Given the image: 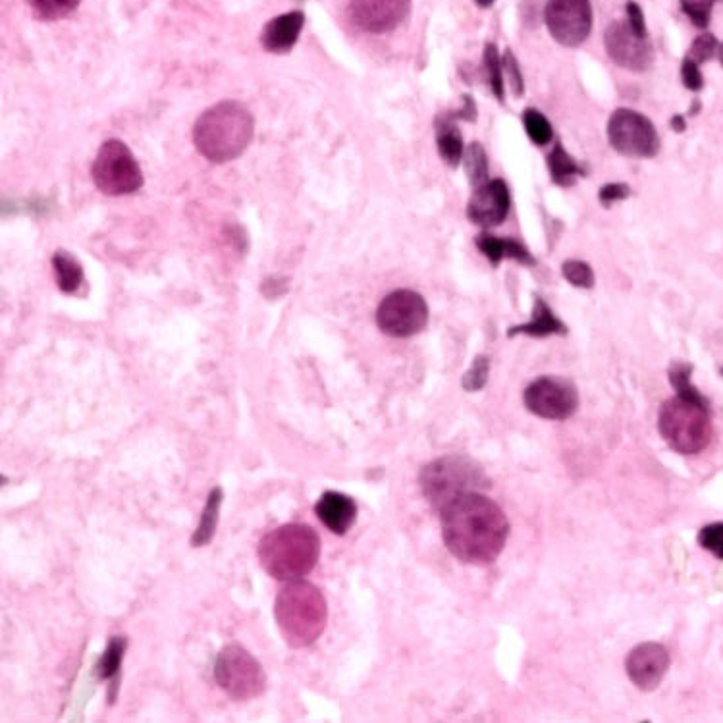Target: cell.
Here are the masks:
<instances>
[{"instance_id": "6da1fadb", "label": "cell", "mask_w": 723, "mask_h": 723, "mask_svg": "<svg viewBox=\"0 0 723 723\" xmlns=\"http://www.w3.org/2000/svg\"><path fill=\"white\" fill-rule=\"evenodd\" d=\"M440 519L444 544L459 562L492 563L508 542L506 513L482 492L459 498L440 513Z\"/></svg>"}, {"instance_id": "7a4b0ae2", "label": "cell", "mask_w": 723, "mask_h": 723, "mask_svg": "<svg viewBox=\"0 0 723 723\" xmlns=\"http://www.w3.org/2000/svg\"><path fill=\"white\" fill-rule=\"evenodd\" d=\"M253 134V114L238 101H222L199 116L193 143L207 161L224 164L240 157Z\"/></svg>"}, {"instance_id": "3957f363", "label": "cell", "mask_w": 723, "mask_h": 723, "mask_svg": "<svg viewBox=\"0 0 723 723\" xmlns=\"http://www.w3.org/2000/svg\"><path fill=\"white\" fill-rule=\"evenodd\" d=\"M259 562L276 581H297L309 575L321 556V538L303 523L282 525L259 542Z\"/></svg>"}, {"instance_id": "277c9868", "label": "cell", "mask_w": 723, "mask_h": 723, "mask_svg": "<svg viewBox=\"0 0 723 723\" xmlns=\"http://www.w3.org/2000/svg\"><path fill=\"white\" fill-rule=\"evenodd\" d=\"M276 625L292 648H305L319 641L328 619V608L321 590L307 581H290L274 602Z\"/></svg>"}, {"instance_id": "5b68a950", "label": "cell", "mask_w": 723, "mask_h": 723, "mask_svg": "<svg viewBox=\"0 0 723 723\" xmlns=\"http://www.w3.org/2000/svg\"><path fill=\"white\" fill-rule=\"evenodd\" d=\"M660 434L671 450L683 456L700 454L712 440V411L706 396L675 394L662 403L658 417Z\"/></svg>"}, {"instance_id": "8992f818", "label": "cell", "mask_w": 723, "mask_h": 723, "mask_svg": "<svg viewBox=\"0 0 723 723\" xmlns=\"http://www.w3.org/2000/svg\"><path fill=\"white\" fill-rule=\"evenodd\" d=\"M421 488L432 508L442 513L459 498L490 488L481 465L469 457L444 456L430 461L421 471Z\"/></svg>"}, {"instance_id": "52a82bcc", "label": "cell", "mask_w": 723, "mask_h": 723, "mask_svg": "<svg viewBox=\"0 0 723 723\" xmlns=\"http://www.w3.org/2000/svg\"><path fill=\"white\" fill-rule=\"evenodd\" d=\"M218 687L234 700L259 697L267 687V675L253 654L241 644H226L215 662Z\"/></svg>"}, {"instance_id": "ba28073f", "label": "cell", "mask_w": 723, "mask_h": 723, "mask_svg": "<svg viewBox=\"0 0 723 723\" xmlns=\"http://www.w3.org/2000/svg\"><path fill=\"white\" fill-rule=\"evenodd\" d=\"M95 186L105 195H130L143 186V172L132 151L120 139H108L101 145L91 166Z\"/></svg>"}, {"instance_id": "9c48e42d", "label": "cell", "mask_w": 723, "mask_h": 723, "mask_svg": "<svg viewBox=\"0 0 723 723\" xmlns=\"http://www.w3.org/2000/svg\"><path fill=\"white\" fill-rule=\"evenodd\" d=\"M610 145L629 159H652L660 153V135L648 116L631 108H617L608 122Z\"/></svg>"}, {"instance_id": "30bf717a", "label": "cell", "mask_w": 723, "mask_h": 723, "mask_svg": "<svg viewBox=\"0 0 723 723\" xmlns=\"http://www.w3.org/2000/svg\"><path fill=\"white\" fill-rule=\"evenodd\" d=\"M429 322V305L425 297L413 290H396L386 295L376 309L378 328L392 338H411L425 330Z\"/></svg>"}, {"instance_id": "8fae6325", "label": "cell", "mask_w": 723, "mask_h": 723, "mask_svg": "<svg viewBox=\"0 0 723 723\" xmlns=\"http://www.w3.org/2000/svg\"><path fill=\"white\" fill-rule=\"evenodd\" d=\"M525 407L542 419L565 421L579 407L577 386L562 376H540L523 392Z\"/></svg>"}, {"instance_id": "7c38bea8", "label": "cell", "mask_w": 723, "mask_h": 723, "mask_svg": "<svg viewBox=\"0 0 723 723\" xmlns=\"http://www.w3.org/2000/svg\"><path fill=\"white\" fill-rule=\"evenodd\" d=\"M544 22L560 45L569 49L581 47L592 31L590 0H548Z\"/></svg>"}, {"instance_id": "4fadbf2b", "label": "cell", "mask_w": 723, "mask_h": 723, "mask_svg": "<svg viewBox=\"0 0 723 723\" xmlns=\"http://www.w3.org/2000/svg\"><path fill=\"white\" fill-rule=\"evenodd\" d=\"M604 45L608 56L616 62L617 66L631 70V72H644L652 66L654 51L648 37L639 35L627 20L610 24L604 33Z\"/></svg>"}, {"instance_id": "5bb4252c", "label": "cell", "mask_w": 723, "mask_h": 723, "mask_svg": "<svg viewBox=\"0 0 723 723\" xmlns=\"http://www.w3.org/2000/svg\"><path fill=\"white\" fill-rule=\"evenodd\" d=\"M411 0H351V22L367 33H388L402 24Z\"/></svg>"}, {"instance_id": "9a60e30c", "label": "cell", "mask_w": 723, "mask_h": 723, "mask_svg": "<svg viewBox=\"0 0 723 723\" xmlns=\"http://www.w3.org/2000/svg\"><path fill=\"white\" fill-rule=\"evenodd\" d=\"M629 679L644 691L650 693L660 687L662 679L670 670V654L666 646L658 643H643L631 650L625 662Z\"/></svg>"}, {"instance_id": "2e32d148", "label": "cell", "mask_w": 723, "mask_h": 723, "mask_svg": "<svg viewBox=\"0 0 723 723\" xmlns=\"http://www.w3.org/2000/svg\"><path fill=\"white\" fill-rule=\"evenodd\" d=\"M509 209H511V195L508 184L502 178H496L475 188V193L467 205V218L475 226L494 228L508 218Z\"/></svg>"}, {"instance_id": "e0dca14e", "label": "cell", "mask_w": 723, "mask_h": 723, "mask_svg": "<svg viewBox=\"0 0 723 723\" xmlns=\"http://www.w3.org/2000/svg\"><path fill=\"white\" fill-rule=\"evenodd\" d=\"M315 511L322 525L338 536L346 535L357 519L355 500L336 490H326L319 498Z\"/></svg>"}, {"instance_id": "ac0fdd59", "label": "cell", "mask_w": 723, "mask_h": 723, "mask_svg": "<svg viewBox=\"0 0 723 723\" xmlns=\"http://www.w3.org/2000/svg\"><path fill=\"white\" fill-rule=\"evenodd\" d=\"M305 26V14L294 10L288 14H282L274 20H270L263 33H261V45L265 51L274 54L290 53L294 49L301 29Z\"/></svg>"}, {"instance_id": "d6986e66", "label": "cell", "mask_w": 723, "mask_h": 723, "mask_svg": "<svg viewBox=\"0 0 723 723\" xmlns=\"http://www.w3.org/2000/svg\"><path fill=\"white\" fill-rule=\"evenodd\" d=\"M475 241H477V247L481 249L482 255L494 267H498L504 259L517 261V263L527 265V267H535L536 265V259L531 255V251L519 240L496 238L492 234H481V236H477Z\"/></svg>"}, {"instance_id": "ffe728a7", "label": "cell", "mask_w": 723, "mask_h": 723, "mask_svg": "<svg viewBox=\"0 0 723 723\" xmlns=\"http://www.w3.org/2000/svg\"><path fill=\"white\" fill-rule=\"evenodd\" d=\"M567 326L563 324L550 309V305L536 297L535 307H533V317L531 321L525 324H517L513 328H509V338L515 336H531V338H548V336H567Z\"/></svg>"}, {"instance_id": "44dd1931", "label": "cell", "mask_w": 723, "mask_h": 723, "mask_svg": "<svg viewBox=\"0 0 723 723\" xmlns=\"http://www.w3.org/2000/svg\"><path fill=\"white\" fill-rule=\"evenodd\" d=\"M436 128V145H438V153L442 157V161L448 166L456 168L463 161V153H465V143L461 137V130L456 124V120L448 114V116H438L434 122Z\"/></svg>"}, {"instance_id": "7402d4cb", "label": "cell", "mask_w": 723, "mask_h": 723, "mask_svg": "<svg viewBox=\"0 0 723 723\" xmlns=\"http://www.w3.org/2000/svg\"><path fill=\"white\" fill-rule=\"evenodd\" d=\"M548 170L552 176V182L560 188H569L577 182V178L587 176V170L581 162L575 161L563 147L562 143H556L552 153L548 155Z\"/></svg>"}, {"instance_id": "603a6c76", "label": "cell", "mask_w": 723, "mask_h": 723, "mask_svg": "<svg viewBox=\"0 0 723 723\" xmlns=\"http://www.w3.org/2000/svg\"><path fill=\"white\" fill-rule=\"evenodd\" d=\"M53 268L56 284L64 294H76L85 282V274L80 261L68 251H56L53 255Z\"/></svg>"}, {"instance_id": "cb8c5ba5", "label": "cell", "mask_w": 723, "mask_h": 723, "mask_svg": "<svg viewBox=\"0 0 723 723\" xmlns=\"http://www.w3.org/2000/svg\"><path fill=\"white\" fill-rule=\"evenodd\" d=\"M222 488H215L209 494V500L203 509V515L199 519V527L191 536V546L199 548L211 542V538L215 536L216 523H218V515H220V504H222Z\"/></svg>"}, {"instance_id": "d4e9b609", "label": "cell", "mask_w": 723, "mask_h": 723, "mask_svg": "<svg viewBox=\"0 0 723 723\" xmlns=\"http://www.w3.org/2000/svg\"><path fill=\"white\" fill-rule=\"evenodd\" d=\"M484 68H486V80L490 85L492 95L504 103L506 101V89H504V66L502 56L498 53V47L494 43L484 45Z\"/></svg>"}, {"instance_id": "484cf974", "label": "cell", "mask_w": 723, "mask_h": 723, "mask_svg": "<svg viewBox=\"0 0 723 723\" xmlns=\"http://www.w3.org/2000/svg\"><path fill=\"white\" fill-rule=\"evenodd\" d=\"M461 162L465 166V174H467L469 184L473 188H479V186L486 184L490 180L488 178V157H486L481 143L467 145Z\"/></svg>"}, {"instance_id": "4316f807", "label": "cell", "mask_w": 723, "mask_h": 723, "mask_svg": "<svg viewBox=\"0 0 723 723\" xmlns=\"http://www.w3.org/2000/svg\"><path fill=\"white\" fill-rule=\"evenodd\" d=\"M27 6L35 14V18L43 22H56L70 16L81 0H26Z\"/></svg>"}, {"instance_id": "83f0119b", "label": "cell", "mask_w": 723, "mask_h": 723, "mask_svg": "<svg viewBox=\"0 0 723 723\" xmlns=\"http://www.w3.org/2000/svg\"><path fill=\"white\" fill-rule=\"evenodd\" d=\"M523 126H525L529 139L538 147H544L554 139L552 124L548 122V118L544 114H540L535 108H527L523 112Z\"/></svg>"}, {"instance_id": "f1b7e54d", "label": "cell", "mask_w": 723, "mask_h": 723, "mask_svg": "<svg viewBox=\"0 0 723 723\" xmlns=\"http://www.w3.org/2000/svg\"><path fill=\"white\" fill-rule=\"evenodd\" d=\"M126 644L128 641L124 637L110 639L105 654L101 656V660L97 664V673L101 679H114L118 675L124 652H126Z\"/></svg>"}, {"instance_id": "f546056e", "label": "cell", "mask_w": 723, "mask_h": 723, "mask_svg": "<svg viewBox=\"0 0 723 723\" xmlns=\"http://www.w3.org/2000/svg\"><path fill=\"white\" fill-rule=\"evenodd\" d=\"M563 278L575 286V288H581V290H590L594 288V272L590 268L589 263L585 261H577V259H569L562 265Z\"/></svg>"}, {"instance_id": "4dcf8cb0", "label": "cell", "mask_w": 723, "mask_h": 723, "mask_svg": "<svg viewBox=\"0 0 723 723\" xmlns=\"http://www.w3.org/2000/svg\"><path fill=\"white\" fill-rule=\"evenodd\" d=\"M668 376H670L671 386L675 388V394L700 396V392L691 382V376H693V365L691 363H673Z\"/></svg>"}, {"instance_id": "1f68e13d", "label": "cell", "mask_w": 723, "mask_h": 723, "mask_svg": "<svg viewBox=\"0 0 723 723\" xmlns=\"http://www.w3.org/2000/svg\"><path fill=\"white\" fill-rule=\"evenodd\" d=\"M718 53H720V41L712 33H702L693 41V45H691V49L687 53V58L697 62L698 66H700L704 62L716 58Z\"/></svg>"}, {"instance_id": "d6a6232c", "label": "cell", "mask_w": 723, "mask_h": 723, "mask_svg": "<svg viewBox=\"0 0 723 723\" xmlns=\"http://www.w3.org/2000/svg\"><path fill=\"white\" fill-rule=\"evenodd\" d=\"M488 375H490V359L486 355H477L471 369L463 376L461 384L467 392H479L486 386Z\"/></svg>"}, {"instance_id": "836d02e7", "label": "cell", "mask_w": 723, "mask_h": 723, "mask_svg": "<svg viewBox=\"0 0 723 723\" xmlns=\"http://www.w3.org/2000/svg\"><path fill=\"white\" fill-rule=\"evenodd\" d=\"M716 0H679L681 10L693 22V26L706 29L712 20V8Z\"/></svg>"}, {"instance_id": "e575fe53", "label": "cell", "mask_w": 723, "mask_h": 723, "mask_svg": "<svg viewBox=\"0 0 723 723\" xmlns=\"http://www.w3.org/2000/svg\"><path fill=\"white\" fill-rule=\"evenodd\" d=\"M698 544L718 560H723V521L702 527L698 533Z\"/></svg>"}, {"instance_id": "d590c367", "label": "cell", "mask_w": 723, "mask_h": 723, "mask_svg": "<svg viewBox=\"0 0 723 723\" xmlns=\"http://www.w3.org/2000/svg\"><path fill=\"white\" fill-rule=\"evenodd\" d=\"M502 66H504V74L508 78L509 89H511L513 97H521L525 91V78H523L519 62H517L515 54L511 53V49H508L502 56Z\"/></svg>"}, {"instance_id": "8d00e7d4", "label": "cell", "mask_w": 723, "mask_h": 723, "mask_svg": "<svg viewBox=\"0 0 723 723\" xmlns=\"http://www.w3.org/2000/svg\"><path fill=\"white\" fill-rule=\"evenodd\" d=\"M631 197V188L623 182H614V184H606L602 186L598 191V199H600V205L610 209L617 201H625Z\"/></svg>"}, {"instance_id": "74e56055", "label": "cell", "mask_w": 723, "mask_h": 723, "mask_svg": "<svg viewBox=\"0 0 723 723\" xmlns=\"http://www.w3.org/2000/svg\"><path fill=\"white\" fill-rule=\"evenodd\" d=\"M681 81L689 91H695V93L702 91V87H704V78H702L700 66H698L697 62L689 60L687 56H685V60L681 64Z\"/></svg>"}, {"instance_id": "f35d334b", "label": "cell", "mask_w": 723, "mask_h": 723, "mask_svg": "<svg viewBox=\"0 0 723 723\" xmlns=\"http://www.w3.org/2000/svg\"><path fill=\"white\" fill-rule=\"evenodd\" d=\"M627 22L639 35L648 37V27H646V20H644L643 8L635 0L627 2Z\"/></svg>"}, {"instance_id": "ab89813d", "label": "cell", "mask_w": 723, "mask_h": 723, "mask_svg": "<svg viewBox=\"0 0 723 723\" xmlns=\"http://www.w3.org/2000/svg\"><path fill=\"white\" fill-rule=\"evenodd\" d=\"M454 120H467V122H475L477 120V105H475V99L471 95H465L463 97V103L461 108L456 110L454 114H450Z\"/></svg>"}, {"instance_id": "60d3db41", "label": "cell", "mask_w": 723, "mask_h": 723, "mask_svg": "<svg viewBox=\"0 0 723 723\" xmlns=\"http://www.w3.org/2000/svg\"><path fill=\"white\" fill-rule=\"evenodd\" d=\"M671 128H673V132H677V134H683V132L687 130V122H685V116H679V114H675V116L671 118Z\"/></svg>"}, {"instance_id": "b9f144b4", "label": "cell", "mask_w": 723, "mask_h": 723, "mask_svg": "<svg viewBox=\"0 0 723 723\" xmlns=\"http://www.w3.org/2000/svg\"><path fill=\"white\" fill-rule=\"evenodd\" d=\"M475 2H477L481 8H490L496 0H475Z\"/></svg>"}, {"instance_id": "7bdbcfd3", "label": "cell", "mask_w": 723, "mask_h": 723, "mask_svg": "<svg viewBox=\"0 0 723 723\" xmlns=\"http://www.w3.org/2000/svg\"><path fill=\"white\" fill-rule=\"evenodd\" d=\"M718 58H720V62H722L723 66V43L720 45V53H718Z\"/></svg>"}, {"instance_id": "ee69618b", "label": "cell", "mask_w": 723, "mask_h": 723, "mask_svg": "<svg viewBox=\"0 0 723 723\" xmlns=\"http://www.w3.org/2000/svg\"><path fill=\"white\" fill-rule=\"evenodd\" d=\"M720 375L723 376V367H722V369H720Z\"/></svg>"}, {"instance_id": "f6af8a7d", "label": "cell", "mask_w": 723, "mask_h": 723, "mask_svg": "<svg viewBox=\"0 0 723 723\" xmlns=\"http://www.w3.org/2000/svg\"><path fill=\"white\" fill-rule=\"evenodd\" d=\"M716 2H723V0H716Z\"/></svg>"}]
</instances>
